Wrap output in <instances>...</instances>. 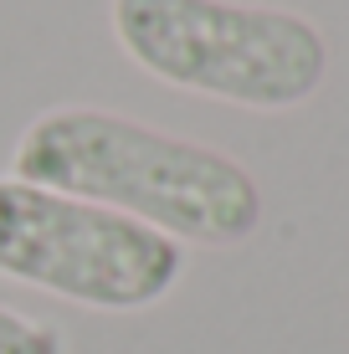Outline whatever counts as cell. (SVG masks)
<instances>
[{"instance_id": "obj_3", "label": "cell", "mask_w": 349, "mask_h": 354, "mask_svg": "<svg viewBox=\"0 0 349 354\" xmlns=\"http://www.w3.org/2000/svg\"><path fill=\"white\" fill-rule=\"evenodd\" d=\"M0 277L88 313H144L185 277V247L82 195L0 175Z\"/></svg>"}, {"instance_id": "obj_1", "label": "cell", "mask_w": 349, "mask_h": 354, "mask_svg": "<svg viewBox=\"0 0 349 354\" xmlns=\"http://www.w3.org/2000/svg\"><path fill=\"white\" fill-rule=\"evenodd\" d=\"M10 175L103 205L175 247H242L262 226L257 175L226 149L118 108L57 103L21 129Z\"/></svg>"}, {"instance_id": "obj_2", "label": "cell", "mask_w": 349, "mask_h": 354, "mask_svg": "<svg viewBox=\"0 0 349 354\" xmlns=\"http://www.w3.org/2000/svg\"><path fill=\"white\" fill-rule=\"evenodd\" d=\"M108 31L144 77L252 113L303 108L329 77L308 16L247 0H108Z\"/></svg>"}, {"instance_id": "obj_4", "label": "cell", "mask_w": 349, "mask_h": 354, "mask_svg": "<svg viewBox=\"0 0 349 354\" xmlns=\"http://www.w3.org/2000/svg\"><path fill=\"white\" fill-rule=\"evenodd\" d=\"M0 354H67V339L57 324L0 303Z\"/></svg>"}]
</instances>
